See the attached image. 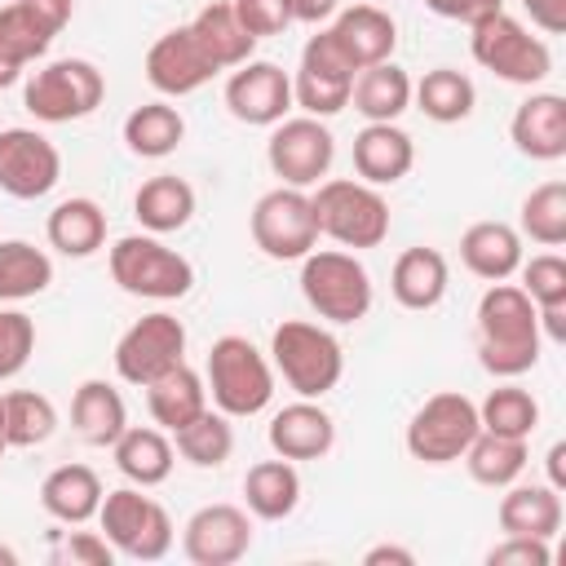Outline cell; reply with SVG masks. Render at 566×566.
<instances>
[{
	"label": "cell",
	"instance_id": "1",
	"mask_svg": "<svg viewBox=\"0 0 566 566\" xmlns=\"http://www.w3.org/2000/svg\"><path fill=\"white\" fill-rule=\"evenodd\" d=\"M539 314L535 301L500 279L482 292L478 301V363L482 371H491L495 380H517L539 363Z\"/></svg>",
	"mask_w": 566,
	"mask_h": 566
},
{
	"label": "cell",
	"instance_id": "2",
	"mask_svg": "<svg viewBox=\"0 0 566 566\" xmlns=\"http://www.w3.org/2000/svg\"><path fill=\"white\" fill-rule=\"evenodd\" d=\"M270 367L296 398H323L345 376V349L327 327L310 318H283L270 336Z\"/></svg>",
	"mask_w": 566,
	"mask_h": 566
},
{
	"label": "cell",
	"instance_id": "3",
	"mask_svg": "<svg viewBox=\"0 0 566 566\" xmlns=\"http://www.w3.org/2000/svg\"><path fill=\"white\" fill-rule=\"evenodd\" d=\"M203 385L217 411H226L230 420L243 416H261L274 398V367L270 358L248 340V336H217L208 349V367H203Z\"/></svg>",
	"mask_w": 566,
	"mask_h": 566
},
{
	"label": "cell",
	"instance_id": "4",
	"mask_svg": "<svg viewBox=\"0 0 566 566\" xmlns=\"http://www.w3.org/2000/svg\"><path fill=\"white\" fill-rule=\"evenodd\" d=\"M318 234H327L340 248H380L389 239V203L380 186H367L358 177H323L310 195Z\"/></svg>",
	"mask_w": 566,
	"mask_h": 566
},
{
	"label": "cell",
	"instance_id": "5",
	"mask_svg": "<svg viewBox=\"0 0 566 566\" xmlns=\"http://www.w3.org/2000/svg\"><path fill=\"white\" fill-rule=\"evenodd\" d=\"M301 296L318 318L345 327V323L367 318V310H371V274L345 248L305 252L301 256Z\"/></svg>",
	"mask_w": 566,
	"mask_h": 566
},
{
	"label": "cell",
	"instance_id": "6",
	"mask_svg": "<svg viewBox=\"0 0 566 566\" xmlns=\"http://www.w3.org/2000/svg\"><path fill=\"white\" fill-rule=\"evenodd\" d=\"M111 279L142 301H181L195 287V265L159 234H124L111 248Z\"/></svg>",
	"mask_w": 566,
	"mask_h": 566
},
{
	"label": "cell",
	"instance_id": "7",
	"mask_svg": "<svg viewBox=\"0 0 566 566\" xmlns=\"http://www.w3.org/2000/svg\"><path fill=\"white\" fill-rule=\"evenodd\" d=\"M469 53L482 71H491L495 80L504 84H522V88H535L548 80L553 71V53L539 35H531L513 13H491L482 22L469 27Z\"/></svg>",
	"mask_w": 566,
	"mask_h": 566
},
{
	"label": "cell",
	"instance_id": "8",
	"mask_svg": "<svg viewBox=\"0 0 566 566\" xmlns=\"http://www.w3.org/2000/svg\"><path fill=\"white\" fill-rule=\"evenodd\" d=\"M97 526L106 535V544L133 562H159L172 553V517L159 500L142 495V486H115L102 495L97 509Z\"/></svg>",
	"mask_w": 566,
	"mask_h": 566
},
{
	"label": "cell",
	"instance_id": "9",
	"mask_svg": "<svg viewBox=\"0 0 566 566\" xmlns=\"http://www.w3.org/2000/svg\"><path fill=\"white\" fill-rule=\"evenodd\" d=\"M106 97V75L88 57H53L31 71L22 88V106L40 124H71L84 119L102 106Z\"/></svg>",
	"mask_w": 566,
	"mask_h": 566
},
{
	"label": "cell",
	"instance_id": "10",
	"mask_svg": "<svg viewBox=\"0 0 566 566\" xmlns=\"http://www.w3.org/2000/svg\"><path fill=\"white\" fill-rule=\"evenodd\" d=\"M478 429H482L478 402L464 398L460 389H438L411 411L402 442H407L411 460H420V464H455Z\"/></svg>",
	"mask_w": 566,
	"mask_h": 566
},
{
	"label": "cell",
	"instance_id": "11",
	"mask_svg": "<svg viewBox=\"0 0 566 566\" xmlns=\"http://www.w3.org/2000/svg\"><path fill=\"white\" fill-rule=\"evenodd\" d=\"M358 66L349 62V53L336 44L332 27H323L318 35L305 40L301 49V66L292 75V106H301L314 119H332L349 106V88H354Z\"/></svg>",
	"mask_w": 566,
	"mask_h": 566
},
{
	"label": "cell",
	"instance_id": "12",
	"mask_svg": "<svg viewBox=\"0 0 566 566\" xmlns=\"http://www.w3.org/2000/svg\"><path fill=\"white\" fill-rule=\"evenodd\" d=\"M332 159H336V137H332V128L323 119L287 115V119H279L270 128L265 164L283 186H296V190L318 186L332 172Z\"/></svg>",
	"mask_w": 566,
	"mask_h": 566
},
{
	"label": "cell",
	"instance_id": "13",
	"mask_svg": "<svg viewBox=\"0 0 566 566\" xmlns=\"http://www.w3.org/2000/svg\"><path fill=\"white\" fill-rule=\"evenodd\" d=\"M252 243L270 256V261H301L305 252H314L318 243V221H314V203L305 190L296 186H274L256 199L252 208Z\"/></svg>",
	"mask_w": 566,
	"mask_h": 566
},
{
	"label": "cell",
	"instance_id": "14",
	"mask_svg": "<svg viewBox=\"0 0 566 566\" xmlns=\"http://www.w3.org/2000/svg\"><path fill=\"white\" fill-rule=\"evenodd\" d=\"M186 363V323L168 310L142 314L119 340H115V371L119 380L146 389L150 380H159L164 371Z\"/></svg>",
	"mask_w": 566,
	"mask_h": 566
},
{
	"label": "cell",
	"instance_id": "15",
	"mask_svg": "<svg viewBox=\"0 0 566 566\" xmlns=\"http://www.w3.org/2000/svg\"><path fill=\"white\" fill-rule=\"evenodd\" d=\"M226 111L239 124L274 128L292 111V75L279 62H261V57L239 62L226 80Z\"/></svg>",
	"mask_w": 566,
	"mask_h": 566
},
{
	"label": "cell",
	"instance_id": "16",
	"mask_svg": "<svg viewBox=\"0 0 566 566\" xmlns=\"http://www.w3.org/2000/svg\"><path fill=\"white\" fill-rule=\"evenodd\" d=\"M62 181L57 146L35 128H0V190L9 199H44Z\"/></svg>",
	"mask_w": 566,
	"mask_h": 566
},
{
	"label": "cell",
	"instance_id": "17",
	"mask_svg": "<svg viewBox=\"0 0 566 566\" xmlns=\"http://www.w3.org/2000/svg\"><path fill=\"white\" fill-rule=\"evenodd\" d=\"M252 548V517L239 504H203L181 526V553L195 566H234Z\"/></svg>",
	"mask_w": 566,
	"mask_h": 566
},
{
	"label": "cell",
	"instance_id": "18",
	"mask_svg": "<svg viewBox=\"0 0 566 566\" xmlns=\"http://www.w3.org/2000/svg\"><path fill=\"white\" fill-rule=\"evenodd\" d=\"M212 75H221L212 66V57L199 49L190 27H172L164 31L150 49H146V80L150 88H159L164 97H186L195 88H203Z\"/></svg>",
	"mask_w": 566,
	"mask_h": 566
},
{
	"label": "cell",
	"instance_id": "19",
	"mask_svg": "<svg viewBox=\"0 0 566 566\" xmlns=\"http://www.w3.org/2000/svg\"><path fill=\"white\" fill-rule=\"evenodd\" d=\"M270 451L283 460H323L336 447V420L318 407V398H296L283 411H274L270 429Z\"/></svg>",
	"mask_w": 566,
	"mask_h": 566
},
{
	"label": "cell",
	"instance_id": "20",
	"mask_svg": "<svg viewBox=\"0 0 566 566\" xmlns=\"http://www.w3.org/2000/svg\"><path fill=\"white\" fill-rule=\"evenodd\" d=\"M509 137L526 159L553 164L566 155V97L562 93H531L513 119H509Z\"/></svg>",
	"mask_w": 566,
	"mask_h": 566
},
{
	"label": "cell",
	"instance_id": "21",
	"mask_svg": "<svg viewBox=\"0 0 566 566\" xmlns=\"http://www.w3.org/2000/svg\"><path fill=\"white\" fill-rule=\"evenodd\" d=\"M332 35H336V44L349 53V62H354L358 71H363V66H376V62H389L394 49H398V22H394L380 4H349V9H336Z\"/></svg>",
	"mask_w": 566,
	"mask_h": 566
},
{
	"label": "cell",
	"instance_id": "22",
	"mask_svg": "<svg viewBox=\"0 0 566 566\" xmlns=\"http://www.w3.org/2000/svg\"><path fill=\"white\" fill-rule=\"evenodd\" d=\"M416 142L398 124H363L354 137V172L367 186H394L411 172Z\"/></svg>",
	"mask_w": 566,
	"mask_h": 566
},
{
	"label": "cell",
	"instance_id": "23",
	"mask_svg": "<svg viewBox=\"0 0 566 566\" xmlns=\"http://www.w3.org/2000/svg\"><path fill=\"white\" fill-rule=\"evenodd\" d=\"M102 478L88 469V464H57V469H49L44 473V482H40V504H44V513L53 517V522H62V526H84V522H93L97 517V509H102Z\"/></svg>",
	"mask_w": 566,
	"mask_h": 566
},
{
	"label": "cell",
	"instance_id": "24",
	"mask_svg": "<svg viewBox=\"0 0 566 566\" xmlns=\"http://www.w3.org/2000/svg\"><path fill=\"white\" fill-rule=\"evenodd\" d=\"M509 495L495 509V522L504 535H531V539H553L562 531V491L548 482H509Z\"/></svg>",
	"mask_w": 566,
	"mask_h": 566
},
{
	"label": "cell",
	"instance_id": "25",
	"mask_svg": "<svg viewBox=\"0 0 566 566\" xmlns=\"http://www.w3.org/2000/svg\"><path fill=\"white\" fill-rule=\"evenodd\" d=\"M460 261L469 274H478L486 283L513 279L522 265V234L504 221H473L460 234Z\"/></svg>",
	"mask_w": 566,
	"mask_h": 566
},
{
	"label": "cell",
	"instance_id": "26",
	"mask_svg": "<svg viewBox=\"0 0 566 566\" xmlns=\"http://www.w3.org/2000/svg\"><path fill=\"white\" fill-rule=\"evenodd\" d=\"M447 283H451L447 256L438 248H424V243L398 252V261L389 270V292L402 310H433L447 296Z\"/></svg>",
	"mask_w": 566,
	"mask_h": 566
},
{
	"label": "cell",
	"instance_id": "27",
	"mask_svg": "<svg viewBox=\"0 0 566 566\" xmlns=\"http://www.w3.org/2000/svg\"><path fill=\"white\" fill-rule=\"evenodd\" d=\"M349 106L367 124H398L402 111H411V75L389 57L376 66H363L349 88Z\"/></svg>",
	"mask_w": 566,
	"mask_h": 566
},
{
	"label": "cell",
	"instance_id": "28",
	"mask_svg": "<svg viewBox=\"0 0 566 566\" xmlns=\"http://www.w3.org/2000/svg\"><path fill=\"white\" fill-rule=\"evenodd\" d=\"M133 217L142 221L146 234H172V230H186L190 217H195V186L177 172H159V177H146L133 195Z\"/></svg>",
	"mask_w": 566,
	"mask_h": 566
},
{
	"label": "cell",
	"instance_id": "29",
	"mask_svg": "<svg viewBox=\"0 0 566 566\" xmlns=\"http://www.w3.org/2000/svg\"><path fill=\"white\" fill-rule=\"evenodd\" d=\"M111 451H115V469H119L133 486H142V491L168 482V473H172V464H177V447L168 442L164 429H150V424H128V429L111 442Z\"/></svg>",
	"mask_w": 566,
	"mask_h": 566
},
{
	"label": "cell",
	"instance_id": "30",
	"mask_svg": "<svg viewBox=\"0 0 566 566\" xmlns=\"http://www.w3.org/2000/svg\"><path fill=\"white\" fill-rule=\"evenodd\" d=\"M44 234H49V248H57L71 261H84L106 243V212L97 208V199L71 195L49 212Z\"/></svg>",
	"mask_w": 566,
	"mask_h": 566
},
{
	"label": "cell",
	"instance_id": "31",
	"mask_svg": "<svg viewBox=\"0 0 566 566\" xmlns=\"http://www.w3.org/2000/svg\"><path fill=\"white\" fill-rule=\"evenodd\" d=\"M243 500H248V513L261 517V522H283L296 513L301 504V473L292 460L274 455V460H256L248 473H243Z\"/></svg>",
	"mask_w": 566,
	"mask_h": 566
},
{
	"label": "cell",
	"instance_id": "32",
	"mask_svg": "<svg viewBox=\"0 0 566 566\" xmlns=\"http://www.w3.org/2000/svg\"><path fill=\"white\" fill-rule=\"evenodd\" d=\"M146 407L164 433H177L181 424H190L208 407V385L190 363H181V367H172L146 385Z\"/></svg>",
	"mask_w": 566,
	"mask_h": 566
},
{
	"label": "cell",
	"instance_id": "33",
	"mask_svg": "<svg viewBox=\"0 0 566 566\" xmlns=\"http://www.w3.org/2000/svg\"><path fill=\"white\" fill-rule=\"evenodd\" d=\"M71 424L88 447H111L128 429V407L124 394L111 380H84L71 398Z\"/></svg>",
	"mask_w": 566,
	"mask_h": 566
},
{
	"label": "cell",
	"instance_id": "34",
	"mask_svg": "<svg viewBox=\"0 0 566 566\" xmlns=\"http://www.w3.org/2000/svg\"><path fill=\"white\" fill-rule=\"evenodd\" d=\"M186 27L195 31L199 49L212 57L217 71H234V66L248 62L252 49H256V35H248V27L234 18L230 0H212V4H203Z\"/></svg>",
	"mask_w": 566,
	"mask_h": 566
},
{
	"label": "cell",
	"instance_id": "35",
	"mask_svg": "<svg viewBox=\"0 0 566 566\" xmlns=\"http://www.w3.org/2000/svg\"><path fill=\"white\" fill-rule=\"evenodd\" d=\"M411 102H416V111H420L424 119H433V124H460V119L473 115L478 88H473V80H469L464 71H455V66H433V71H424V75L411 84Z\"/></svg>",
	"mask_w": 566,
	"mask_h": 566
},
{
	"label": "cell",
	"instance_id": "36",
	"mask_svg": "<svg viewBox=\"0 0 566 566\" xmlns=\"http://www.w3.org/2000/svg\"><path fill=\"white\" fill-rule=\"evenodd\" d=\"M460 460H464V469H469V478H473V482L504 491L509 482H517V478H522V469H526L531 451H526V438H504V433L478 429Z\"/></svg>",
	"mask_w": 566,
	"mask_h": 566
},
{
	"label": "cell",
	"instance_id": "37",
	"mask_svg": "<svg viewBox=\"0 0 566 566\" xmlns=\"http://www.w3.org/2000/svg\"><path fill=\"white\" fill-rule=\"evenodd\" d=\"M186 137V119L177 106L168 102H142L137 111H128L124 119V146L142 159H164L181 146Z\"/></svg>",
	"mask_w": 566,
	"mask_h": 566
},
{
	"label": "cell",
	"instance_id": "38",
	"mask_svg": "<svg viewBox=\"0 0 566 566\" xmlns=\"http://www.w3.org/2000/svg\"><path fill=\"white\" fill-rule=\"evenodd\" d=\"M57 27H49L27 0H4L0 4V57L13 62L18 71H27L35 57L49 53Z\"/></svg>",
	"mask_w": 566,
	"mask_h": 566
},
{
	"label": "cell",
	"instance_id": "39",
	"mask_svg": "<svg viewBox=\"0 0 566 566\" xmlns=\"http://www.w3.org/2000/svg\"><path fill=\"white\" fill-rule=\"evenodd\" d=\"M53 261L27 239H0V301H31L49 292Z\"/></svg>",
	"mask_w": 566,
	"mask_h": 566
},
{
	"label": "cell",
	"instance_id": "40",
	"mask_svg": "<svg viewBox=\"0 0 566 566\" xmlns=\"http://www.w3.org/2000/svg\"><path fill=\"white\" fill-rule=\"evenodd\" d=\"M172 447H177V455H181L186 464H195V469H221V464L230 460V451H234L230 416L203 407L190 424H181V429L172 433Z\"/></svg>",
	"mask_w": 566,
	"mask_h": 566
},
{
	"label": "cell",
	"instance_id": "41",
	"mask_svg": "<svg viewBox=\"0 0 566 566\" xmlns=\"http://www.w3.org/2000/svg\"><path fill=\"white\" fill-rule=\"evenodd\" d=\"M478 424L491 433H504V438H531L539 424V402L522 385H495L478 402Z\"/></svg>",
	"mask_w": 566,
	"mask_h": 566
},
{
	"label": "cell",
	"instance_id": "42",
	"mask_svg": "<svg viewBox=\"0 0 566 566\" xmlns=\"http://www.w3.org/2000/svg\"><path fill=\"white\" fill-rule=\"evenodd\" d=\"M517 234H526L539 248H562L566 243V181H544L522 199L517 212Z\"/></svg>",
	"mask_w": 566,
	"mask_h": 566
},
{
	"label": "cell",
	"instance_id": "43",
	"mask_svg": "<svg viewBox=\"0 0 566 566\" xmlns=\"http://www.w3.org/2000/svg\"><path fill=\"white\" fill-rule=\"evenodd\" d=\"M4 407V438L9 447H40L57 429V407L35 389H13L0 398Z\"/></svg>",
	"mask_w": 566,
	"mask_h": 566
},
{
	"label": "cell",
	"instance_id": "44",
	"mask_svg": "<svg viewBox=\"0 0 566 566\" xmlns=\"http://www.w3.org/2000/svg\"><path fill=\"white\" fill-rule=\"evenodd\" d=\"M522 274V292L535 301V310H553V305H566V261L557 252H535L531 261L522 256L517 265Z\"/></svg>",
	"mask_w": 566,
	"mask_h": 566
},
{
	"label": "cell",
	"instance_id": "45",
	"mask_svg": "<svg viewBox=\"0 0 566 566\" xmlns=\"http://www.w3.org/2000/svg\"><path fill=\"white\" fill-rule=\"evenodd\" d=\"M35 354V323L22 310H0V380L18 376Z\"/></svg>",
	"mask_w": 566,
	"mask_h": 566
},
{
	"label": "cell",
	"instance_id": "46",
	"mask_svg": "<svg viewBox=\"0 0 566 566\" xmlns=\"http://www.w3.org/2000/svg\"><path fill=\"white\" fill-rule=\"evenodd\" d=\"M234 18L248 27V35L265 40V35H283L292 27V9L287 0H230Z\"/></svg>",
	"mask_w": 566,
	"mask_h": 566
},
{
	"label": "cell",
	"instance_id": "47",
	"mask_svg": "<svg viewBox=\"0 0 566 566\" xmlns=\"http://www.w3.org/2000/svg\"><path fill=\"white\" fill-rule=\"evenodd\" d=\"M53 562H71V566H111L115 548L106 544V535L97 531H66V539L53 548Z\"/></svg>",
	"mask_w": 566,
	"mask_h": 566
},
{
	"label": "cell",
	"instance_id": "48",
	"mask_svg": "<svg viewBox=\"0 0 566 566\" xmlns=\"http://www.w3.org/2000/svg\"><path fill=\"white\" fill-rule=\"evenodd\" d=\"M548 557H553L548 539H531V535H504L486 553L491 566H548Z\"/></svg>",
	"mask_w": 566,
	"mask_h": 566
},
{
	"label": "cell",
	"instance_id": "49",
	"mask_svg": "<svg viewBox=\"0 0 566 566\" xmlns=\"http://www.w3.org/2000/svg\"><path fill=\"white\" fill-rule=\"evenodd\" d=\"M424 9H433V13L447 18V22H464V27H473V22L491 18V13H500L504 0H424Z\"/></svg>",
	"mask_w": 566,
	"mask_h": 566
},
{
	"label": "cell",
	"instance_id": "50",
	"mask_svg": "<svg viewBox=\"0 0 566 566\" xmlns=\"http://www.w3.org/2000/svg\"><path fill=\"white\" fill-rule=\"evenodd\" d=\"M522 9L531 13V22L544 35H562L566 31V0H522Z\"/></svg>",
	"mask_w": 566,
	"mask_h": 566
},
{
	"label": "cell",
	"instance_id": "51",
	"mask_svg": "<svg viewBox=\"0 0 566 566\" xmlns=\"http://www.w3.org/2000/svg\"><path fill=\"white\" fill-rule=\"evenodd\" d=\"M287 9H292V22H310V27H318V22L336 18L340 0H287Z\"/></svg>",
	"mask_w": 566,
	"mask_h": 566
},
{
	"label": "cell",
	"instance_id": "52",
	"mask_svg": "<svg viewBox=\"0 0 566 566\" xmlns=\"http://www.w3.org/2000/svg\"><path fill=\"white\" fill-rule=\"evenodd\" d=\"M363 566H416V553L402 544H376L363 553Z\"/></svg>",
	"mask_w": 566,
	"mask_h": 566
},
{
	"label": "cell",
	"instance_id": "53",
	"mask_svg": "<svg viewBox=\"0 0 566 566\" xmlns=\"http://www.w3.org/2000/svg\"><path fill=\"white\" fill-rule=\"evenodd\" d=\"M27 4H31L49 27H57V31H62V27L71 22V13H75V0H27Z\"/></svg>",
	"mask_w": 566,
	"mask_h": 566
},
{
	"label": "cell",
	"instance_id": "54",
	"mask_svg": "<svg viewBox=\"0 0 566 566\" xmlns=\"http://www.w3.org/2000/svg\"><path fill=\"white\" fill-rule=\"evenodd\" d=\"M562 460H566V442H553V447H548V486H553V491L566 486V469H562Z\"/></svg>",
	"mask_w": 566,
	"mask_h": 566
},
{
	"label": "cell",
	"instance_id": "55",
	"mask_svg": "<svg viewBox=\"0 0 566 566\" xmlns=\"http://www.w3.org/2000/svg\"><path fill=\"white\" fill-rule=\"evenodd\" d=\"M18 80H22V71H18L13 62H4V57H0V88H13Z\"/></svg>",
	"mask_w": 566,
	"mask_h": 566
},
{
	"label": "cell",
	"instance_id": "56",
	"mask_svg": "<svg viewBox=\"0 0 566 566\" xmlns=\"http://www.w3.org/2000/svg\"><path fill=\"white\" fill-rule=\"evenodd\" d=\"M0 566H18V553L9 544H0Z\"/></svg>",
	"mask_w": 566,
	"mask_h": 566
},
{
	"label": "cell",
	"instance_id": "57",
	"mask_svg": "<svg viewBox=\"0 0 566 566\" xmlns=\"http://www.w3.org/2000/svg\"><path fill=\"white\" fill-rule=\"evenodd\" d=\"M0 438H4V407H0ZM9 442V438H4Z\"/></svg>",
	"mask_w": 566,
	"mask_h": 566
}]
</instances>
